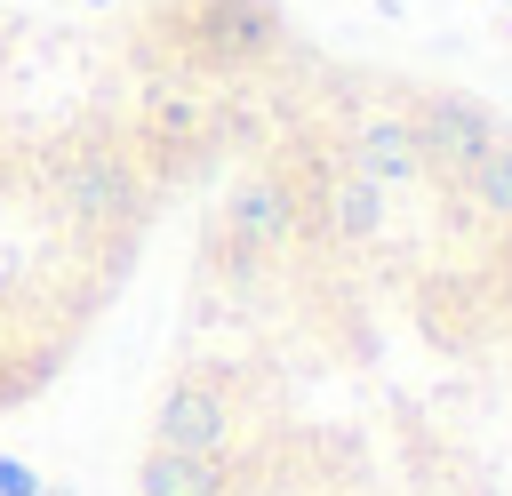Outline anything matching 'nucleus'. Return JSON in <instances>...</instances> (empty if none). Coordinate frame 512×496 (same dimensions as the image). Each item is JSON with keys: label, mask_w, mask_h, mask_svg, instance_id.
<instances>
[{"label": "nucleus", "mask_w": 512, "mask_h": 496, "mask_svg": "<svg viewBox=\"0 0 512 496\" xmlns=\"http://www.w3.org/2000/svg\"><path fill=\"white\" fill-rule=\"evenodd\" d=\"M344 160H352L368 184H384L392 200L424 184V160H416L408 112H368V120H352V136H344Z\"/></svg>", "instance_id": "3"}, {"label": "nucleus", "mask_w": 512, "mask_h": 496, "mask_svg": "<svg viewBox=\"0 0 512 496\" xmlns=\"http://www.w3.org/2000/svg\"><path fill=\"white\" fill-rule=\"evenodd\" d=\"M496 280H504V296H512V224H504V248H496Z\"/></svg>", "instance_id": "5"}, {"label": "nucleus", "mask_w": 512, "mask_h": 496, "mask_svg": "<svg viewBox=\"0 0 512 496\" xmlns=\"http://www.w3.org/2000/svg\"><path fill=\"white\" fill-rule=\"evenodd\" d=\"M240 80L224 16L176 64H112L64 16L0 0V480L24 488L64 424L112 304L160 208L248 136L256 112H216L192 80Z\"/></svg>", "instance_id": "1"}, {"label": "nucleus", "mask_w": 512, "mask_h": 496, "mask_svg": "<svg viewBox=\"0 0 512 496\" xmlns=\"http://www.w3.org/2000/svg\"><path fill=\"white\" fill-rule=\"evenodd\" d=\"M408 136H416V160H424V176H432V184H464V176H472V160H480L504 128H496V112H488L480 96L432 88V96H416V104H408Z\"/></svg>", "instance_id": "2"}, {"label": "nucleus", "mask_w": 512, "mask_h": 496, "mask_svg": "<svg viewBox=\"0 0 512 496\" xmlns=\"http://www.w3.org/2000/svg\"><path fill=\"white\" fill-rule=\"evenodd\" d=\"M0 496H16V488H8V480H0Z\"/></svg>", "instance_id": "6"}, {"label": "nucleus", "mask_w": 512, "mask_h": 496, "mask_svg": "<svg viewBox=\"0 0 512 496\" xmlns=\"http://www.w3.org/2000/svg\"><path fill=\"white\" fill-rule=\"evenodd\" d=\"M456 192H464V208H472V216L512 224V128H504V136H496V144L472 160V176H464Z\"/></svg>", "instance_id": "4"}]
</instances>
